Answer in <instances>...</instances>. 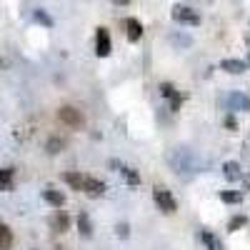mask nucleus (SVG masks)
Segmentation results:
<instances>
[{"label":"nucleus","mask_w":250,"mask_h":250,"mask_svg":"<svg viewBox=\"0 0 250 250\" xmlns=\"http://www.w3.org/2000/svg\"><path fill=\"white\" fill-rule=\"evenodd\" d=\"M170 165L175 168V173L180 175V173H193V168H195V158L190 155V150H185V148H178V150H173L170 153Z\"/></svg>","instance_id":"obj_1"},{"label":"nucleus","mask_w":250,"mask_h":250,"mask_svg":"<svg viewBox=\"0 0 250 250\" xmlns=\"http://www.w3.org/2000/svg\"><path fill=\"white\" fill-rule=\"evenodd\" d=\"M153 198H155V203H158V208L165 213V215H173L175 210H178V203H175V198L170 195V190H165V188H155L153 190Z\"/></svg>","instance_id":"obj_2"},{"label":"nucleus","mask_w":250,"mask_h":250,"mask_svg":"<svg viewBox=\"0 0 250 250\" xmlns=\"http://www.w3.org/2000/svg\"><path fill=\"white\" fill-rule=\"evenodd\" d=\"M173 20L185 23V25H200V15L193 8H185V5H175L173 8Z\"/></svg>","instance_id":"obj_3"},{"label":"nucleus","mask_w":250,"mask_h":250,"mask_svg":"<svg viewBox=\"0 0 250 250\" xmlns=\"http://www.w3.org/2000/svg\"><path fill=\"white\" fill-rule=\"evenodd\" d=\"M95 53H98L100 58L110 55V35H108L105 28H98V35H95Z\"/></svg>","instance_id":"obj_4"},{"label":"nucleus","mask_w":250,"mask_h":250,"mask_svg":"<svg viewBox=\"0 0 250 250\" xmlns=\"http://www.w3.org/2000/svg\"><path fill=\"white\" fill-rule=\"evenodd\" d=\"M58 118L62 120V123H68L70 128H80L83 125V115H80V110H75V108H60V113H58Z\"/></svg>","instance_id":"obj_5"},{"label":"nucleus","mask_w":250,"mask_h":250,"mask_svg":"<svg viewBox=\"0 0 250 250\" xmlns=\"http://www.w3.org/2000/svg\"><path fill=\"white\" fill-rule=\"evenodd\" d=\"M110 168H115L130 185H140V175H138L133 168H128V165H123V163H118V160H110Z\"/></svg>","instance_id":"obj_6"},{"label":"nucleus","mask_w":250,"mask_h":250,"mask_svg":"<svg viewBox=\"0 0 250 250\" xmlns=\"http://www.w3.org/2000/svg\"><path fill=\"white\" fill-rule=\"evenodd\" d=\"M83 190H85L90 198H98V195L105 193V183H100L98 178H85L83 180Z\"/></svg>","instance_id":"obj_7"},{"label":"nucleus","mask_w":250,"mask_h":250,"mask_svg":"<svg viewBox=\"0 0 250 250\" xmlns=\"http://www.w3.org/2000/svg\"><path fill=\"white\" fill-rule=\"evenodd\" d=\"M228 105H230L233 110L245 113V110H250V98H248V95H243V93H233L230 98H228Z\"/></svg>","instance_id":"obj_8"},{"label":"nucleus","mask_w":250,"mask_h":250,"mask_svg":"<svg viewBox=\"0 0 250 250\" xmlns=\"http://www.w3.org/2000/svg\"><path fill=\"white\" fill-rule=\"evenodd\" d=\"M220 68H223L225 73H230V75H243V73H245V62L230 58V60H223V62H220Z\"/></svg>","instance_id":"obj_9"},{"label":"nucleus","mask_w":250,"mask_h":250,"mask_svg":"<svg viewBox=\"0 0 250 250\" xmlns=\"http://www.w3.org/2000/svg\"><path fill=\"white\" fill-rule=\"evenodd\" d=\"M223 175H225L228 180H230V183H235V180H240V178H243V168H240L238 163H233V160H230V163H225V165H223Z\"/></svg>","instance_id":"obj_10"},{"label":"nucleus","mask_w":250,"mask_h":250,"mask_svg":"<svg viewBox=\"0 0 250 250\" xmlns=\"http://www.w3.org/2000/svg\"><path fill=\"white\" fill-rule=\"evenodd\" d=\"M200 238H203V243H205L208 250H225L223 243H220V238L215 233H210V230H200Z\"/></svg>","instance_id":"obj_11"},{"label":"nucleus","mask_w":250,"mask_h":250,"mask_svg":"<svg viewBox=\"0 0 250 250\" xmlns=\"http://www.w3.org/2000/svg\"><path fill=\"white\" fill-rule=\"evenodd\" d=\"M128 40L130 43H138L140 40V35H143V25H140V20H135V18H128Z\"/></svg>","instance_id":"obj_12"},{"label":"nucleus","mask_w":250,"mask_h":250,"mask_svg":"<svg viewBox=\"0 0 250 250\" xmlns=\"http://www.w3.org/2000/svg\"><path fill=\"white\" fill-rule=\"evenodd\" d=\"M13 178H15L13 168H0V190H13Z\"/></svg>","instance_id":"obj_13"},{"label":"nucleus","mask_w":250,"mask_h":250,"mask_svg":"<svg viewBox=\"0 0 250 250\" xmlns=\"http://www.w3.org/2000/svg\"><path fill=\"white\" fill-rule=\"evenodd\" d=\"M10 248H13V230L0 223V250H10Z\"/></svg>","instance_id":"obj_14"},{"label":"nucleus","mask_w":250,"mask_h":250,"mask_svg":"<svg viewBox=\"0 0 250 250\" xmlns=\"http://www.w3.org/2000/svg\"><path fill=\"white\" fill-rule=\"evenodd\" d=\"M43 198H45L50 205H55V208H62V203H65V195H62V193H58V190H53V188L43 190Z\"/></svg>","instance_id":"obj_15"},{"label":"nucleus","mask_w":250,"mask_h":250,"mask_svg":"<svg viewBox=\"0 0 250 250\" xmlns=\"http://www.w3.org/2000/svg\"><path fill=\"white\" fill-rule=\"evenodd\" d=\"M78 230H80V235H85V238L93 235V225H90V218L85 213H80V218H78Z\"/></svg>","instance_id":"obj_16"},{"label":"nucleus","mask_w":250,"mask_h":250,"mask_svg":"<svg viewBox=\"0 0 250 250\" xmlns=\"http://www.w3.org/2000/svg\"><path fill=\"white\" fill-rule=\"evenodd\" d=\"M62 180H65L68 185H73L75 190H83V180H85V178H83L80 173H65V175H62Z\"/></svg>","instance_id":"obj_17"},{"label":"nucleus","mask_w":250,"mask_h":250,"mask_svg":"<svg viewBox=\"0 0 250 250\" xmlns=\"http://www.w3.org/2000/svg\"><path fill=\"white\" fill-rule=\"evenodd\" d=\"M68 225H70V220H68V215L65 213H60V215H55L53 218V228H55V230H68Z\"/></svg>","instance_id":"obj_18"},{"label":"nucleus","mask_w":250,"mask_h":250,"mask_svg":"<svg viewBox=\"0 0 250 250\" xmlns=\"http://www.w3.org/2000/svg\"><path fill=\"white\" fill-rule=\"evenodd\" d=\"M220 200H223V203L235 205V203H240V200H243V195H240V193H235V190H223V193H220Z\"/></svg>","instance_id":"obj_19"},{"label":"nucleus","mask_w":250,"mask_h":250,"mask_svg":"<svg viewBox=\"0 0 250 250\" xmlns=\"http://www.w3.org/2000/svg\"><path fill=\"white\" fill-rule=\"evenodd\" d=\"M35 20H38V23H43V25H48V28L53 25V18L45 10H35Z\"/></svg>","instance_id":"obj_20"},{"label":"nucleus","mask_w":250,"mask_h":250,"mask_svg":"<svg viewBox=\"0 0 250 250\" xmlns=\"http://www.w3.org/2000/svg\"><path fill=\"white\" fill-rule=\"evenodd\" d=\"M60 150H62V140H60V138H50V140H48V153L55 155V153H60Z\"/></svg>","instance_id":"obj_21"},{"label":"nucleus","mask_w":250,"mask_h":250,"mask_svg":"<svg viewBox=\"0 0 250 250\" xmlns=\"http://www.w3.org/2000/svg\"><path fill=\"white\" fill-rule=\"evenodd\" d=\"M248 223V218L245 215H235L233 220H230V225H228V228H230V230H238V228H243Z\"/></svg>","instance_id":"obj_22"},{"label":"nucleus","mask_w":250,"mask_h":250,"mask_svg":"<svg viewBox=\"0 0 250 250\" xmlns=\"http://www.w3.org/2000/svg\"><path fill=\"white\" fill-rule=\"evenodd\" d=\"M160 95L163 98H173L175 95V88L170 85V83H163V85H160Z\"/></svg>","instance_id":"obj_23"},{"label":"nucleus","mask_w":250,"mask_h":250,"mask_svg":"<svg viewBox=\"0 0 250 250\" xmlns=\"http://www.w3.org/2000/svg\"><path fill=\"white\" fill-rule=\"evenodd\" d=\"M170 40H173V43H175V45H190V43H193V40H190V38H188V35H173Z\"/></svg>","instance_id":"obj_24"},{"label":"nucleus","mask_w":250,"mask_h":250,"mask_svg":"<svg viewBox=\"0 0 250 250\" xmlns=\"http://www.w3.org/2000/svg\"><path fill=\"white\" fill-rule=\"evenodd\" d=\"M168 100H170V108H173V110H178V108H180V103H183L180 93H175V95H173V98H168Z\"/></svg>","instance_id":"obj_25"},{"label":"nucleus","mask_w":250,"mask_h":250,"mask_svg":"<svg viewBox=\"0 0 250 250\" xmlns=\"http://www.w3.org/2000/svg\"><path fill=\"white\" fill-rule=\"evenodd\" d=\"M118 235L120 238H128V225H125V223H118Z\"/></svg>","instance_id":"obj_26"},{"label":"nucleus","mask_w":250,"mask_h":250,"mask_svg":"<svg viewBox=\"0 0 250 250\" xmlns=\"http://www.w3.org/2000/svg\"><path fill=\"white\" fill-rule=\"evenodd\" d=\"M243 183H245V190H250V175H243Z\"/></svg>","instance_id":"obj_27"},{"label":"nucleus","mask_w":250,"mask_h":250,"mask_svg":"<svg viewBox=\"0 0 250 250\" xmlns=\"http://www.w3.org/2000/svg\"><path fill=\"white\" fill-rule=\"evenodd\" d=\"M113 3H115V5H128L130 0H113Z\"/></svg>","instance_id":"obj_28"},{"label":"nucleus","mask_w":250,"mask_h":250,"mask_svg":"<svg viewBox=\"0 0 250 250\" xmlns=\"http://www.w3.org/2000/svg\"><path fill=\"white\" fill-rule=\"evenodd\" d=\"M0 68H5V60L3 58H0Z\"/></svg>","instance_id":"obj_29"},{"label":"nucleus","mask_w":250,"mask_h":250,"mask_svg":"<svg viewBox=\"0 0 250 250\" xmlns=\"http://www.w3.org/2000/svg\"><path fill=\"white\" fill-rule=\"evenodd\" d=\"M58 250H62V248H58Z\"/></svg>","instance_id":"obj_30"}]
</instances>
